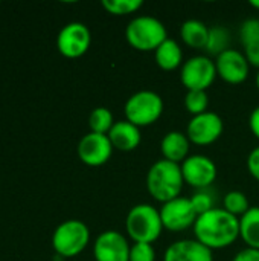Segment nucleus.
<instances>
[{
    "instance_id": "21",
    "label": "nucleus",
    "mask_w": 259,
    "mask_h": 261,
    "mask_svg": "<svg viewBox=\"0 0 259 261\" xmlns=\"http://www.w3.org/2000/svg\"><path fill=\"white\" fill-rule=\"evenodd\" d=\"M229 44H231V32L227 28H224L221 24L209 28V37H208V43L205 47V50L209 55L218 57L224 50L231 49Z\"/></svg>"
},
{
    "instance_id": "16",
    "label": "nucleus",
    "mask_w": 259,
    "mask_h": 261,
    "mask_svg": "<svg viewBox=\"0 0 259 261\" xmlns=\"http://www.w3.org/2000/svg\"><path fill=\"white\" fill-rule=\"evenodd\" d=\"M107 136H108L113 148H116L119 151H125V153L136 150L142 141L140 128L133 125L127 119L116 121Z\"/></svg>"
},
{
    "instance_id": "22",
    "label": "nucleus",
    "mask_w": 259,
    "mask_h": 261,
    "mask_svg": "<svg viewBox=\"0 0 259 261\" xmlns=\"http://www.w3.org/2000/svg\"><path fill=\"white\" fill-rule=\"evenodd\" d=\"M114 125L113 113L107 107H96L92 110L89 116V127L93 133L108 135L111 127Z\"/></svg>"
},
{
    "instance_id": "32",
    "label": "nucleus",
    "mask_w": 259,
    "mask_h": 261,
    "mask_svg": "<svg viewBox=\"0 0 259 261\" xmlns=\"http://www.w3.org/2000/svg\"><path fill=\"white\" fill-rule=\"evenodd\" d=\"M249 127H250V132L252 135L259 141V106L255 107L250 113V118H249Z\"/></svg>"
},
{
    "instance_id": "9",
    "label": "nucleus",
    "mask_w": 259,
    "mask_h": 261,
    "mask_svg": "<svg viewBox=\"0 0 259 261\" xmlns=\"http://www.w3.org/2000/svg\"><path fill=\"white\" fill-rule=\"evenodd\" d=\"M180 168L185 184L194 190H208L215 182L218 174L215 162L205 154L188 156L180 164Z\"/></svg>"
},
{
    "instance_id": "17",
    "label": "nucleus",
    "mask_w": 259,
    "mask_h": 261,
    "mask_svg": "<svg viewBox=\"0 0 259 261\" xmlns=\"http://www.w3.org/2000/svg\"><path fill=\"white\" fill-rule=\"evenodd\" d=\"M191 142L183 132H168L160 141V153L165 161L182 164L189 156Z\"/></svg>"
},
{
    "instance_id": "31",
    "label": "nucleus",
    "mask_w": 259,
    "mask_h": 261,
    "mask_svg": "<svg viewBox=\"0 0 259 261\" xmlns=\"http://www.w3.org/2000/svg\"><path fill=\"white\" fill-rule=\"evenodd\" d=\"M232 261H259V251L246 248V249L240 251Z\"/></svg>"
},
{
    "instance_id": "2",
    "label": "nucleus",
    "mask_w": 259,
    "mask_h": 261,
    "mask_svg": "<svg viewBox=\"0 0 259 261\" xmlns=\"http://www.w3.org/2000/svg\"><path fill=\"white\" fill-rule=\"evenodd\" d=\"M183 185L185 180L179 164L159 159L147 173V190L150 196L160 203L180 197Z\"/></svg>"
},
{
    "instance_id": "8",
    "label": "nucleus",
    "mask_w": 259,
    "mask_h": 261,
    "mask_svg": "<svg viewBox=\"0 0 259 261\" xmlns=\"http://www.w3.org/2000/svg\"><path fill=\"white\" fill-rule=\"evenodd\" d=\"M224 130V122L218 113L205 112L202 115L192 116L186 127V136L191 144L198 147H206L217 142Z\"/></svg>"
},
{
    "instance_id": "33",
    "label": "nucleus",
    "mask_w": 259,
    "mask_h": 261,
    "mask_svg": "<svg viewBox=\"0 0 259 261\" xmlns=\"http://www.w3.org/2000/svg\"><path fill=\"white\" fill-rule=\"evenodd\" d=\"M250 6H253L255 9L259 11V0H250Z\"/></svg>"
},
{
    "instance_id": "12",
    "label": "nucleus",
    "mask_w": 259,
    "mask_h": 261,
    "mask_svg": "<svg viewBox=\"0 0 259 261\" xmlns=\"http://www.w3.org/2000/svg\"><path fill=\"white\" fill-rule=\"evenodd\" d=\"M130 245L122 232L108 229L101 232L93 243L95 261H128Z\"/></svg>"
},
{
    "instance_id": "18",
    "label": "nucleus",
    "mask_w": 259,
    "mask_h": 261,
    "mask_svg": "<svg viewBox=\"0 0 259 261\" xmlns=\"http://www.w3.org/2000/svg\"><path fill=\"white\" fill-rule=\"evenodd\" d=\"M154 60L162 70H176L183 66V50L176 40L168 38L154 50Z\"/></svg>"
},
{
    "instance_id": "13",
    "label": "nucleus",
    "mask_w": 259,
    "mask_h": 261,
    "mask_svg": "<svg viewBox=\"0 0 259 261\" xmlns=\"http://www.w3.org/2000/svg\"><path fill=\"white\" fill-rule=\"evenodd\" d=\"M217 75L227 84L237 86L247 80L250 64L246 55L237 49H227L215 58Z\"/></svg>"
},
{
    "instance_id": "26",
    "label": "nucleus",
    "mask_w": 259,
    "mask_h": 261,
    "mask_svg": "<svg viewBox=\"0 0 259 261\" xmlns=\"http://www.w3.org/2000/svg\"><path fill=\"white\" fill-rule=\"evenodd\" d=\"M189 200H191L192 208L195 210L197 216L206 214L215 208V199H214V194L209 191V188L208 190H195V193L189 197Z\"/></svg>"
},
{
    "instance_id": "7",
    "label": "nucleus",
    "mask_w": 259,
    "mask_h": 261,
    "mask_svg": "<svg viewBox=\"0 0 259 261\" xmlns=\"http://www.w3.org/2000/svg\"><path fill=\"white\" fill-rule=\"evenodd\" d=\"M215 61L208 55H194L180 67V81L186 90H208L217 78Z\"/></svg>"
},
{
    "instance_id": "15",
    "label": "nucleus",
    "mask_w": 259,
    "mask_h": 261,
    "mask_svg": "<svg viewBox=\"0 0 259 261\" xmlns=\"http://www.w3.org/2000/svg\"><path fill=\"white\" fill-rule=\"evenodd\" d=\"M163 261H214V257L212 251L195 239H185L177 240L166 248Z\"/></svg>"
},
{
    "instance_id": "23",
    "label": "nucleus",
    "mask_w": 259,
    "mask_h": 261,
    "mask_svg": "<svg viewBox=\"0 0 259 261\" xmlns=\"http://www.w3.org/2000/svg\"><path fill=\"white\" fill-rule=\"evenodd\" d=\"M249 199L243 191H229L223 197V210H226L229 214L235 217H241L249 211Z\"/></svg>"
},
{
    "instance_id": "25",
    "label": "nucleus",
    "mask_w": 259,
    "mask_h": 261,
    "mask_svg": "<svg viewBox=\"0 0 259 261\" xmlns=\"http://www.w3.org/2000/svg\"><path fill=\"white\" fill-rule=\"evenodd\" d=\"M185 107L192 116L208 112L209 107L208 93L205 90H188L185 95Z\"/></svg>"
},
{
    "instance_id": "24",
    "label": "nucleus",
    "mask_w": 259,
    "mask_h": 261,
    "mask_svg": "<svg viewBox=\"0 0 259 261\" xmlns=\"http://www.w3.org/2000/svg\"><path fill=\"white\" fill-rule=\"evenodd\" d=\"M104 9L111 15H130L137 12L142 6V0H102Z\"/></svg>"
},
{
    "instance_id": "3",
    "label": "nucleus",
    "mask_w": 259,
    "mask_h": 261,
    "mask_svg": "<svg viewBox=\"0 0 259 261\" xmlns=\"http://www.w3.org/2000/svg\"><path fill=\"white\" fill-rule=\"evenodd\" d=\"M125 229L134 243L153 245L163 232L160 211L150 203L134 205L127 214Z\"/></svg>"
},
{
    "instance_id": "10",
    "label": "nucleus",
    "mask_w": 259,
    "mask_h": 261,
    "mask_svg": "<svg viewBox=\"0 0 259 261\" xmlns=\"http://www.w3.org/2000/svg\"><path fill=\"white\" fill-rule=\"evenodd\" d=\"M160 219L163 229H168L171 232H182L189 228H194L197 220V213L192 208V203L186 197H177L174 200H169L166 203H162Z\"/></svg>"
},
{
    "instance_id": "5",
    "label": "nucleus",
    "mask_w": 259,
    "mask_h": 261,
    "mask_svg": "<svg viewBox=\"0 0 259 261\" xmlns=\"http://www.w3.org/2000/svg\"><path fill=\"white\" fill-rule=\"evenodd\" d=\"M90 242L89 226L76 219L60 223L52 234V246L63 258H70L81 254Z\"/></svg>"
},
{
    "instance_id": "29",
    "label": "nucleus",
    "mask_w": 259,
    "mask_h": 261,
    "mask_svg": "<svg viewBox=\"0 0 259 261\" xmlns=\"http://www.w3.org/2000/svg\"><path fill=\"white\" fill-rule=\"evenodd\" d=\"M247 170L250 176L259 182V147L253 148L247 158Z\"/></svg>"
},
{
    "instance_id": "6",
    "label": "nucleus",
    "mask_w": 259,
    "mask_h": 261,
    "mask_svg": "<svg viewBox=\"0 0 259 261\" xmlns=\"http://www.w3.org/2000/svg\"><path fill=\"white\" fill-rule=\"evenodd\" d=\"M124 113L125 119L139 128L151 125L163 113V99L153 90H139L127 99Z\"/></svg>"
},
{
    "instance_id": "30",
    "label": "nucleus",
    "mask_w": 259,
    "mask_h": 261,
    "mask_svg": "<svg viewBox=\"0 0 259 261\" xmlns=\"http://www.w3.org/2000/svg\"><path fill=\"white\" fill-rule=\"evenodd\" d=\"M244 55L249 61L250 66L256 67L259 70V41L258 43H253V44H249L244 47Z\"/></svg>"
},
{
    "instance_id": "1",
    "label": "nucleus",
    "mask_w": 259,
    "mask_h": 261,
    "mask_svg": "<svg viewBox=\"0 0 259 261\" xmlns=\"http://www.w3.org/2000/svg\"><path fill=\"white\" fill-rule=\"evenodd\" d=\"M192 229L195 240L208 249H226L240 239V219L215 206L198 216Z\"/></svg>"
},
{
    "instance_id": "19",
    "label": "nucleus",
    "mask_w": 259,
    "mask_h": 261,
    "mask_svg": "<svg viewBox=\"0 0 259 261\" xmlns=\"http://www.w3.org/2000/svg\"><path fill=\"white\" fill-rule=\"evenodd\" d=\"M209 37V28L206 23L197 18H189L180 26L182 41L192 49H205Z\"/></svg>"
},
{
    "instance_id": "4",
    "label": "nucleus",
    "mask_w": 259,
    "mask_h": 261,
    "mask_svg": "<svg viewBox=\"0 0 259 261\" xmlns=\"http://www.w3.org/2000/svg\"><path fill=\"white\" fill-rule=\"evenodd\" d=\"M125 38L136 50L154 52L165 40H168V31L159 18L153 15H139L127 24Z\"/></svg>"
},
{
    "instance_id": "34",
    "label": "nucleus",
    "mask_w": 259,
    "mask_h": 261,
    "mask_svg": "<svg viewBox=\"0 0 259 261\" xmlns=\"http://www.w3.org/2000/svg\"><path fill=\"white\" fill-rule=\"evenodd\" d=\"M256 87H258V90H259V70H258V73H256Z\"/></svg>"
},
{
    "instance_id": "14",
    "label": "nucleus",
    "mask_w": 259,
    "mask_h": 261,
    "mask_svg": "<svg viewBox=\"0 0 259 261\" xmlns=\"http://www.w3.org/2000/svg\"><path fill=\"white\" fill-rule=\"evenodd\" d=\"M113 145L107 135L87 133L78 142V156L89 167H101L108 162L113 154Z\"/></svg>"
},
{
    "instance_id": "28",
    "label": "nucleus",
    "mask_w": 259,
    "mask_h": 261,
    "mask_svg": "<svg viewBox=\"0 0 259 261\" xmlns=\"http://www.w3.org/2000/svg\"><path fill=\"white\" fill-rule=\"evenodd\" d=\"M128 261H156V251L150 243H133Z\"/></svg>"
},
{
    "instance_id": "27",
    "label": "nucleus",
    "mask_w": 259,
    "mask_h": 261,
    "mask_svg": "<svg viewBox=\"0 0 259 261\" xmlns=\"http://www.w3.org/2000/svg\"><path fill=\"white\" fill-rule=\"evenodd\" d=\"M240 40L241 44L246 47L249 44L259 41V20L258 18H247L240 26Z\"/></svg>"
},
{
    "instance_id": "11",
    "label": "nucleus",
    "mask_w": 259,
    "mask_h": 261,
    "mask_svg": "<svg viewBox=\"0 0 259 261\" xmlns=\"http://www.w3.org/2000/svg\"><path fill=\"white\" fill-rule=\"evenodd\" d=\"M92 43L90 29L81 21H70L61 28L56 37L58 50L67 58H78L84 55Z\"/></svg>"
},
{
    "instance_id": "20",
    "label": "nucleus",
    "mask_w": 259,
    "mask_h": 261,
    "mask_svg": "<svg viewBox=\"0 0 259 261\" xmlns=\"http://www.w3.org/2000/svg\"><path fill=\"white\" fill-rule=\"evenodd\" d=\"M240 239L247 248L259 251V206H250L240 217Z\"/></svg>"
}]
</instances>
